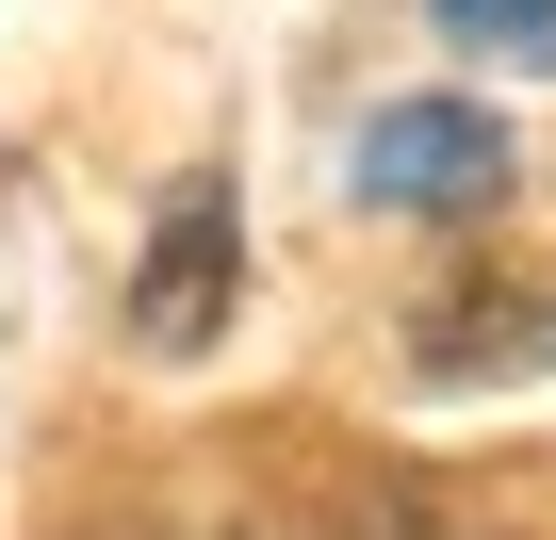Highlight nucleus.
<instances>
[{"instance_id": "nucleus-1", "label": "nucleus", "mask_w": 556, "mask_h": 540, "mask_svg": "<svg viewBox=\"0 0 556 540\" xmlns=\"http://www.w3.org/2000/svg\"><path fill=\"white\" fill-rule=\"evenodd\" d=\"M229 296H245V213H229V180H180V213L148 229V279H131V344L197 361L229 328Z\"/></svg>"}, {"instance_id": "nucleus-2", "label": "nucleus", "mask_w": 556, "mask_h": 540, "mask_svg": "<svg viewBox=\"0 0 556 540\" xmlns=\"http://www.w3.org/2000/svg\"><path fill=\"white\" fill-rule=\"evenodd\" d=\"M361 197H377V213H491V197H507V131H491L475 99H393V115L361 131Z\"/></svg>"}, {"instance_id": "nucleus-3", "label": "nucleus", "mask_w": 556, "mask_h": 540, "mask_svg": "<svg viewBox=\"0 0 556 540\" xmlns=\"http://www.w3.org/2000/svg\"><path fill=\"white\" fill-rule=\"evenodd\" d=\"M523 312H540V296H523V279H491V296H442V328H426V344H409V361H426V377H491V361H507V344H540V328H523Z\"/></svg>"}, {"instance_id": "nucleus-4", "label": "nucleus", "mask_w": 556, "mask_h": 540, "mask_svg": "<svg viewBox=\"0 0 556 540\" xmlns=\"http://www.w3.org/2000/svg\"><path fill=\"white\" fill-rule=\"evenodd\" d=\"M442 34H458V50H523V66H556V0H442Z\"/></svg>"}]
</instances>
